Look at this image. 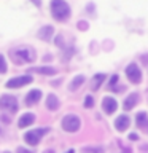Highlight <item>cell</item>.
<instances>
[{"mask_svg":"<svg viewBox=\"0 0 148 153\" xmlns=\"http://www.w3.org/2000/svg\"><path fill=\"white\" fill-rule=\"evenodd\" d=\"M51 13L57 21H65L70 16V7L64 0H51Z\"/></svg>","mask_w":148,"mask_h":153,"instance_id":"obj_1","label":"cell"},{"mask_svg":"<svg viewBox=\"0 0 148 153\" xmlns=\"http://www.w3.org/2000/svg\"><path fill=\"white\" fill-rule=\"evenodd\" d=\"M81 126V121L76 115H67L62 120V129L67 132H76Z\"/></svg>","mask_w":148,"mask_h":153,"instance_id":"obj_2","label":"cell"},{"mask_svg":"<svg viewBox=\"0 0 148 153\" xmlns=\"http://www.w3.org/2000/svg\"><path fill=\"white\" fill-rule=\"evenodd\" d=\"M50 131L48 128H41V129H33V131H29L26 132V136H24V139H26V142L29 143V145H37L38 142H40V139L45 136V134Z\"/></svg>","mask_w":148,"mask_h":153,"instance_id":"obj_3","label":"cell"},{"mask_svg":"<svg viewBox=\"0 0 148 153\" xmlns=\"http://www.w3.org/2000/svg\"><path fill=\"white\" fill-rule=\"evenodd\" d=\"M0 110H8V112L14 113L18 110L16 97H13V96H10V94H3L2 97H0Z\"/></svg>","mask_w":148,"mask_h":153,"instance_id":"obj_4","label":"cell"},{"mask_svg":"<svg viewBox=\"0 0 148 153\" xmlns=\"http://www.w3.org/2000/svg\"><path fill=\"white\" fill-rule=\"evenodd\" d=\"M126 75H127L129 81H132L135 85L140 83V80H142V74H140V69L137 67V64H129L126 69Z\"/></svg>","mask_w":148,"mask_h":153,"instance_id":"obj_5","label":"cell"},{"mask_svg":"<svg viewBox=\"0 0 148 153\" xmlns=\"http://www.w3.org/2000/svg\"><path fill=\"white\" fill-rule=\"evenodd\" d=\"M29 83H32V76L22 75V76H14V78L8 80L7 81V86H8V88H21V86L29 85Z\"/></svg>","mask_w":148,"mask_h":153,"instance_id":"obj_6","label":"cell"},{"mask_svg":"<svg viewBox=\"0 0 148 153\" xmlns=\"http://www.w3.org/2000/svg\"><path fill=\"white\" fill-rule=\"evenodd\" d=\"M11 56H13V59L14 57H19L22 62H32L35 59V53L32 50H16L14 53H11Z\"/></svg>","mask_w":148,"mask_h":153,"instance_id":"obj_7","label":"cell"},{"mask_svg":"<svg viewBox=\"0 0 148 153\" xmlns=\"http://www.w3.org/2000/svg\"><path fill=\"white\" fill-rule=\"evenodd\" d=\"M102 108H104V112L105 113H108V115H112L116 112V108H118V102L115 100L113 97H105L102 100Z\"/></svg>","mask_w":148,"mask_h":153,"instance_id":"obj_8","label":"cell"},{"mask_svg":"<svg viewBox=\"0 0 148 153\" xmlns=\"http://www.w3.org/2000/svg\"><path fill=\"white\" fill-rule=\"evenodd\" d=\"M129 124H131V120H129L127 115H121V117L116 118V121H115V128L118 129V131H126L129 128Z\"/></svg>","mask_w":148,"mask_h":153,"instance_id":"obj_9","label":"cell"},{"mask_svg":"<svg viewBox=\"0 0 148 153\" xmlns=\"http://www.w3.org/2000/svg\"><path fill=\"white\" fill-rule=\"evenodd\" d=\"M33 121H35V115H33V113H24L22 117L19 118L18 126L19 128H27V126H30Z\"/></svg>","mask_w":148,"mask_h":153,"instance_id":"obj_10","label":"cell"},{"mask_svg":"<svg viewBox=\"0 0 148 153\" xmlns=\"http://www.w3.org/2000/svg\"><path fill=\"white\" fill-rule=\"evenodd\" d=\"M137 100H138V96H137L135 93L129 94V96H127V99L124 100V104H123V108H124V110H131L132 107H135Z\"/></svg>","mask_w":148,"mask_h":153,"instance_id":"obj_11","label":"cell"},{"mask_svg":"<svg viewBox=\"0 0 148 153\" xmlns=\"http://www.w3.org/2000/svg\"><path fill=\"white\" fill-rule=\"evenodd\" d=\"M40 97H41V91H40V89H32L30 93L26 96V102L32 105V104L38 102V100H40Z\"/></svg>","mask_w":148,"mask_h":153,"instance_id":"obj_12","label":"cell"},{"mask_svg":"<svg viewBox=\"0 0 148 153\" xmlns=\"http://www.w3.org/2000/svg\"><path fill=\"white\" fill-rule=\"evenodd\" d=\"M53 32H54V29L51 26H43L40 30H38V37H40L41 40H50L53 37Z\"/></svg>","mask_w":148,"mask_h":153,"instance_id":"obj_13","label":"cell"},{"mask_svg":"<svg viewBox=\"0 0 148 153\" xmlns=\"http://www.w3.org/2000/svg\"><path fill=\"white\" fill-rule=\"evenodd\" d=\"M30 72H37V74H41V75H56L57 70L54 67H33L30 69Z\"/></svg>","mask_w":148,"mask_h":153,"instance_id":"obj_14","label":"cell"},{"mask_svg":"<svg viewBox=\"0 0 148 153\" xmlns=\"http://www.w3.org/2000/svg\"><path fill=\"white\" fill-rule=\"evenodd\" d=\"M135 123H137V126L142 128V129L148 128V115L145 112H140L137 115V118H135Z\"/></svg>","mask_w":148,"mask_h":153,"instance_id":"obj_15","label":"cell"},{"mask_svg":"<svg viewBox=\"0 0 148 153\" xmlns=\"http://www.w3.org/2000/svg\"><path fill=\"white\" fill-rule=\"evenodd\" d=\"M46 107L50 110H57L59 108V99H57L54 94H50L46 97Z\"/></svg>","mask_w":148,"mask_h":153,"instance_id":"obj_16","label":"cell"},{"mask_svg":"<svg viewBox=\"0 0 148 153\" xmlns=\"http://www.w3.org/2000/svg\"><path fill=\"white\" fill-rule=\"evenodd\" d=\"M104 80H105V75H104V74H97V75H95L94 78H92L91 88H92L94 91H97V89H99V86L102 85V81H104Z\"/></svg>","mask_w":148,"mask_h":153,"instance_id":"obj_17","label":"cell"},{"mask_svg":"<svg viewBox=\"0 0 148 153\" xmlns=\"http://www.w3.org/2000/svg\"><path fill=\"white\" fill-rule=\"evenodd\" d=\"M83 83H84V76H83V75L75 76V78L72 80V83H70V89H72V91H76Z\"/></svg>","mask_w":148,"mask_h":153,"instance_id":"obj_18","label":"cell"},{"mask_svg":"<svg viewBox=\"0 0 148 153\" xmlns=\"http://www.w3.org/2000/svg\"><path fill=\"white\" fill-rule=\"evenodd\" d=\"M83 153H104V150L100 147H84L83 148Z\"/></svg>","mask_w":148,"mask_h":153,"instance_id":"obj_19","label":"cell"},{"mask_svg":"<svg viewBox=\"0 0 148 153\" xmlns=\"http://www.w3.org/2000/svg\"><path fill=\"white\" fill-rule=\"evenodd\" d=\"M7 72V61H5V57L0 54V74H5Z\"/></svg>","mask_w":148,"mask_h":153,"instance_id":"obj_20","label":"cell"},{"mask_svg":"<svg viewBox=\"0 0 148 153\" xmlns=\"http://www.w3.org/2000/svg\"><path fill=\"white\" fill-rule=\"evenodd\" d=\"M94 105V99L91 97V96H86V99H84V107L86 108H91Z\"/></svg>","mask_w":148,"mask_h":153,"instance_id":"obj_21","label":"cell"},{"mask_svg":"<svg viewBox=\"0 0 148 153\" xmlns=\"http://www.w3.org/2000/svg\"><path fill=\"white\" fill-rule=\"evenodd\" d=\"M118 81V75H113L112 76V80H110V83H108V88H113V85Z\"/></svg>","mask_w":148,"mask_h":153,"instance_id":"obj_22","label":"cell"},{"mask_svg":"<svg viewBox=\"0 0 148 153\" xmlns=\"http://www.w3.org/2000/svg\"><path fill=\"white\" fill-rule=\"evenodd\" d=\"M78 27L81 29V30H86V29H88V22L81 21V22H78Z\"/></svg>","mask_w":148,"mask_h":153,"instance_id":"obj_23","label":"cell"},{"mask_svg":"<svg viewBox=\"0 0 148 153\" xmlns=\"http://www.w3.org/2000/svg\"><path fill=\"white\" fill-rule=\"evenodd\" d=\"M129 139H131V140H137V139H138V136H137V134H131V136H129Z\"/></svg>","mask_w":148,"mask_h":153,"instance_id":"obj_24","label":"cell"},{"mask_svg":"<svg viewBox=\"0 0 148 153\" xmlns=\"http://www.w3.org/2000/svg\"><path fill=\"white\" fill-rule=\"evenodd\" d=\"M18 153H32V152L26 150V148H18Z\"/></svg>","mask_w":148,"mask_h":153,"instance_id":"obj_25","label":"cell"},{"mask_svg":"<svg viewBox=\"0 0 148 153\" xmlns=\"http://www.w3.org/2000/svg\"><path fill=\"white\" fill-rule=\"evenodd\" d=\"M65 153H75L73 150H69V152H65Z\"/></svg>","mask_w":148,"mask_h":153,"instance_id":"obj_26","label":"cell"},{"mask_svg":"<svg viewBox=\"0 0 148 153\" xmlns=\"http://www.w3.org/2000/svg\"><path fill=\"white\" fill-rule=\"evenodd\" d=\"M126 153H129V150H127V152H126Z\"/></svg>","mask_w":148,"mask_h":153,"instance_id":"obj_27","label":"cell"},{"mask_svg":"<svg viewBox=\"0 0 148 153\" xmlns=\"http://www.w3.org/2000/svg\"><path fill=\"white\" fill-rule=\"evenodd\" d=\"M0 132H2V131H0Z\"/></svg>","mask_w":148,"mask_h":153,"instance_id":"obj_28","label":"cell"}]
</instances>
